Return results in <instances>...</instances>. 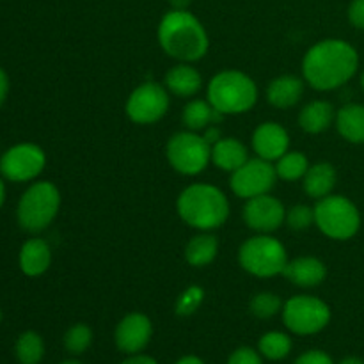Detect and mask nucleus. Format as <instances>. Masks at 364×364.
Instances as JSON below:
<instances>
[{"label": "nucleus", "mask_w": 364, "mask_h": 364, "mask_svg": "<svg viewBox=\"0 0 364 364\" xmlns=\"http://www.w3.org/2000/svg\"><path fill=\"white\" fill-rule=\"evenodd\" d=\"M169 109L167 89L155 82L139 85L127 102V114L134 123L151 124L162 119Z\"/></svg>", "instance_id": "9b49d317"}, {"label": "nucleus", "mask_w": 364, "mask_h": 364, "mask_svg": "<svg viewBox=\"0 0 364 364\" xmlns=\"http://www.w3.org/2000/svg\"><path fill=\"white\" fill-rule=\"evenodd\" d=\"M238 262L245 272L256 277H274L283 274L288 263L287 249L277 238L269 235H258L242 244L238 251Z\"/></svg>", "instance_id": "0eeeda50"}, {"label": "nucleus", "mask_w": 364, "mask_h": 364, "mask_svg": "<svg viewBox=\"0 0 364 364\" xmlns=\"http://www.w3.org/2000/svg\"><path fill=\"white\" fill-rule=\"evenodd\" d=\"M340 364H364V361L361 358H354V355H350V358H345Z\"/></svg>", "instance_id": "a19ab883"}, {"label": "nucleus", "mask_w": 364, "mask_h": 364, "mask_svg": "<svg viewBox=\"0 0 364 364\" xmlns=\"http://www.w3.org/2000/svg\"><path fill=\"white\" fill-rule=\"evenodd\" d=\"M348 20L354 27L364 28V0H354L348 7Z\"/></svg>", "instance_id": "f704fd0d"}, {"label": "nucleus", "mask_w": 364, "mask_h": 364, "mask_svg": "<svg viewBox=\"0 0 364 364\" xmlns=\"http://www.w3.org/2000/svg\"><path fill=\"white\" fill-rule=\"evenodd\" d=\"M92 343V331L91 327L85 323H77V326L70 327L64 334V347L68 352L75 355H80L91 347Z\"/></svg>", "instance_id": "c85d7f7f"}, {"label": "nucleus", "mask_w": 364, "mask_h": 364, "mask_svg": "<svg viewBox=\"0 0 364 364\" xmlns=\"http://www.w3.org/2000/svg\"><path fill=\"white\" fill-rule=\"evenodd\" d=\"M313 210L318 230L333 240H348L361 226L358 206L343 196H326L318 199Z\"/></svg>", "instance_id": "423d86ee"}, {"label": "nucleus", "mask_w": 364, "mask_h": 364, "mask_svg": "<svg viewBox=\"0 0 364 364\" xmlns=\"http://www.w3.org/2000/svg\"><path fill=\"white\" fill-rule=\"evenodd\" d=\"M121 364H159L155 361L153 358H149V355H144V354H132L130 358L124 359Z\"/></svg>", "instance_id": "c9c22d12"}, {"label": "nucleus", "mask_w": 364, "mask_h": 364, "mask_svg": "<svg viewBox=\"0 0 364 364\" xmlns=\"http://www.w3.org/2000/svg\"><path fill=\"white\" fill-rule=\"evenodd\" d=\"M287 217L283 203L274 196L263 194L247 199L244 206V220L251 230L259 233H272Z\"/></svg>", "instance_id": "ddd939ff"}, {"label": "nucleus", "mask_w": 364, "mask_h": 364, "mask_svg": "<svg viewBox=\"0 0 364 364\" xmlns=\"http://www.w3.org/2000/svg\"><path fill=\"white\" fill-rule=\"evenodd\" d=\"M336 169L333 164L320 162L315 164L308 169L304 174V191L309 198L322 199L333 192L334 185H336Z\"/></svg>", "instance_id": "412c9836"}, {"label": "nucleus", "mask_w": 364, "mask_h": 364, "mask_svg": "<svg viewBox=\"0 0 364 364\" xmlns=\"http://www.w3.org/2000/svg\"><path fill=\"white\" fill-rule=\"evenodd\" d=\"M0 320H2V311H0Z\"/></svg>", "instance_id": "a18cd8bd"}, {"label": "nucleus", "mask_w": 364, "mask_h": 364, "mask_svg": "<svg viewBox=\"0 0 364 364\" xmlns=\"http://www.w3.org/2000/svg\"><path fill=\"white\" fill-rule=\"evenodd\" d=\"M258 348L263 358L270 359V361H281L291 352V340L288 334L272 331L259 338Z\"/></svg>", "instance_id": "cd10ccee"}, {"label": "nucleus", "mask_w": 364, "mask_h": 364, "mask_svg": "<svg viewBox=\"0 0 364 364\" xmlns=\"http://www.w3.org/2000/svg\"><path fill=\"white\" fill-rule=\"evenodd\" d=\"M336 128L343 139L354 144H364V105L350 103L336 114Z\"/></svg>", "instance_id": "5701e85b"}, {"label": "nucleus", "mask_w": 364, "mask_h": 364, "mask_svg": "<svg viewBox=\"0 0 364 364\" xmlns=\"http://www.w3.org/2000/svg\"><path fill=\"white\" fill-rule=\"evenodd\" d=\"M7 91H9V78H7L6 71L0 68V105H2L4 100H6Z\"/></svg>", "instance_id": "e433bc0d"}, {"label": "nucleus", "mask_w": 364, "mask_h": 364, "mask_svg": "<svg viewBox=\"0 0 364 364\" xmlns=\"http://www.w3.org/2000/svg\"><path fill=\"white\" fill-rule=\"evenodd\" d=\"M304 95V82L294 75H281L267 87V100L277 109H290L297 105Z\"/></svg>", "instance_id": "f3484780"}, {"label": "nucleus", "mask_w": 364, "mask_h": 364, "mask_svg": "<svg viewBox=\"0 0 364 364\" xmlns=\"http://www.w3.org/2000/svg\"><path fill=\"white\" fill-rule=\"evenodd\" d=\"M281 306H283V302H281V299L277 297L276 294L262 291V294L255 295V297L251 299L249 309H251V313L255 316L265 320V318H272L274 315H277V313L281 311Z\"/></svg>", "instance_id": "c756f323"}, {"label": "nucleus", "mask_w": 364, "mask_h": 364, "mask_svg": "<svg viewBox=\"0 0 364 364\" xmlns=\"http://www.w3.org/2000/svg\"><path fill=\"white\" fill-rule=\"evenodd\" d=\"M284 220L294 231L308 230L311 224H315V210L308 205H295L288 210Z\"/></svg>", "instance_id": "7c9ffc66"}, {"label": "nucleus", "mask_w": 364, "mask_h": 364, "mask_svg": "<svg viewBox=\"0 0 364 364\" xmlns=\"http://www.w3.org/2000/svg\"><path fill=\"white\" fill-rule=\"evenodd\" d=\"M208 102L224 116L247 112L258 102V87L255 80L242 71H220L208 84Z\"/></svg>", "instance_id": "20e7f679"}, {"label": "nucleus", "mask_w": 364, "mask_h": 364, "mask_svg": "<svg viewBox=\"0 0 364 364\" xmlns=\"http://www.w3.org/2000/svg\"><path fill=\"white\" fill-rule=\"evenodd\" d=\"M277 173L276 166L263 159L247 160L242 167H238L235 173H231V191L238 198L251 199L256 196L269 194L272 187L276 185Z\"/></svg>", "instance_id": "9d476101"}, {"label": "nucleus", "mask_w": 364, "mask_h": 364, "mask_svg": "<svg viewBox=\"0 0 364 364\" xmlns=\"http://www.w3.org/2000/svg\"><path fill=\"white\" fill-rule=\"evenodd\" d=\"M203 299H205V291L199 287H191L180 295L176 302V313L180 316H188L201 306Z\"/></svg>", "instance_id": "2f4dec72"}, {"label": "nucleus", "mask_w": 364, "mask_h": 364, "mask_svg": "<svg viewBox=\"0 0 364 364\" xmlns=\"http://www.w3.org/2000/svg\"><path fill=\"white\" fill-rule=\"evenodd\" d=\"M176 208L188 226L203 231L223 226L230 217V203L224 192L206 183H194L185 188L178 198Z\"/></svg>", "instance_id": "7ed1b4c3"}, {"label": "nucleus", "mask_w": 364, "mask_h": 364, "mask_svg": "<svg viewBox=\"0 0 364 364\" xmlns=\"http://www.w3.org/2000/svg\"><path fill=\"white\" fill-rule=\"evenodd\" d=\"M159 43L167 55L181 63H194L208 52V34L187 9H173L164 14L159 25Z\"/></svg>", "instance_id": "f03ea898"}, {"label": "nucleus", "mask_w": 364, "mask_h": 364, "mask_svg": "<svg viewBox=\"0 0 364 364\" xmlns=\"http://www.w3.org/2000/svg\"><path fill=\"white\" fill-rule=\"evenodd\" d=\"M334 107L329 102L316 100L308 103L299 114V124L306 134H322L334 121Z\"/></svg>", "instance_id": "4be33fe9"}, {"label": "nucleus", "mask_w": 364, "mask_h": 364, "mask_svg": "<svg viewBox=\"0 0 364 364\" xmlns=\"http://www.w3.org/2000/svg\"><path fill=\"white\" fill-rule=\"evenodd\" d=\"M294 364H334L329 354L322 350H308L302 355H299Z\"/></svg>", "instance_id": "72a5a7b5"}, {"label": "nucleus", "mask_w": 364, "mask_h": 364, "mask_svg": "<svg viewBox=\"0 0 364 364\" xmlns=\"http://www.w3.org/2000/svg\"><path fill=\"white\" fill-rule=\"evenodd\" d=\"M60 206V194L50 181L31 185L18 203V223L25 231L38 233L48 228Z\"/></svg>", "instance_id": "39448f33"}, {"label": "nucleus", "mask_w": 364, "mask_h": 364, "mask_svg": "<svg viewBox=\"0 0 364 364\" xmlns=\"http://www.w3.org/2000/svg\"><path fill=\"white\" fill-rule=\"evenodd\" d=\"M219 252V242L213 235H196L185 247V258L192 267H206L215 259Z\"/></svg>", "instance_id": "393cba45"}, {"label": "nucleus", "mask_w": 364, "mask_h": 364, "mask_svg": "<svg viewBox=\"0 0 364 364\" xmlns=\"http://www.w3.org/2000/svg\"><path fill=\"white\" fill-rule=\"evenodd\" d=\"M46 156L39 146L18 144L4 153L0 159V173L11 181L34 180L45 169Z\"/></svg>", "instance_id": "f8f14e48"}, {"label": "nucleus", "mask_w": 364, "mask_h": 364, "mask_svg": "<svg viewBox=\"0 0 364 364\" xmlns=\"http://www.w3.org/2000/svg\"><path fill=\"white\" fill-rule=\"evenodd\" d=\"M203 137L206 139V142H208L210 146L215 144L217 141H220V139H223V137H220V132L217 130L213 124H212V128H206V132H205V135H203Z\"/></svg>", "instance_id": "4c0bfd02"}, {"label": "nucleus", "mask_w": 364, "mask_h": 364, "mask_svg": "<svg viewBox=\"0 0 364 364\" xmlns=\"http://www.w3.org/2000/svg\"><path fill=\"white\" fill-rule=\"evenodd\" d=\"M247 149L240 141L233 137L220 139L213 144L212 148V162L215 164L219 169L228 171V173H235L238 167L244 166L247 162Z\"/></svg>", "instance_id": "aec40b11"}, {"label": "nucleus", "mask_w": 364, "mask_h": 364, "mask_svg": "<svg viewBox=\"0 0 364 364\" xmlns=\"http://www.w3.org/2000/svg\"><path fill=\"white\" fill-rule=\"evenodd\" d=\"M164 82H166V87L173 95L180 96V98H188V96H194L201 89L203 78L196 68L183 63L171 68L166 73Z\"/></svg>", "instance_id": "6ab92c4d"}, {"label": "nucleus", "mask_w": 364, "mask_h": 364, "mask_svg": "<svg viewBox=\"0 0 364 364\" xmlns=\"http://www.w3.org/2000/svg\"><path fill=\"white\" fill-rule=\"evenodd\" d=\"M228 364H263V361L262 355H259L255 348L240 347L230 355Z\"/></svg>", "instance_id": "473e14b6"}, {"label": "nucleus", "mask_w": 364, "mask_h": 364, "mask_svg": "<svg viewBox=\"0 0 364 364\" xmlns=\"http://www.w3.org/2000/svg\"><path fill=\"white\" fill-rule=\"evenodd\" d=\"M166 155L174 171L194 176L203 173L212 160V146L196 132H180L169 139Z\"/></svg>", "instance_id": "6e6552de"}, {"label": "nucleus", "mask_w": 364, "mask_h": 364, "mask_svg": "<svg viewBox=\"0 0 364 364\" xmlns=\"http://www.w3.org/2000/svg\"><path fill=\"white\" fill-rule=\"evenodd\" d=\"M223 117L224 114L213 109L210 102H205V100H194V102L187 103L183 114H181V121L191 132L206 130L208 124L220 123Z\"/></svg>", "instance_id": "b1692460"}, {"label": "nucleus", "mask_w": 364, "mask_h": 364, "mask_svg": "<svg viewBox=\"0 0 364 364\" xmlns=\"http://www.w3.org/2000/svg\"><path fill=\"white\" fill-rule=\"evenodd\" d=\"M151 320L142 313H130L116 327V345L124 354H141L151 340Z\"/></svg>", "instance_id": "4468645a"}, {"label": "nucleus", "mask_w": 364, "mask_h": 364, "mask_svg": "<svg viewBox=\"0 0 364 364\" xmlns=\"http://www.w3.org/2000/svg\"><path fill=\"white\" fill-rule=\"evenodd\" d=\"M174 364H205V363H203V359H199L198 355H185V358L178 359Z\"/></svg>", "instance_id": "58836bf2"}, {"label": "nucleus", "mask_w": 364, "mask_h": 364, "mask_svg": "<svg viewBox=\"0 0 364 364\" xmlns=\"http://www.w3.org/2000/svg\"><path fill=\"white\" fill-rule=\"evenodd\" d=\"M331 320V309L323 301L309 295H297L283 306V322L291 333L309 336L326 329Z\"/></svg>", "instance_id": "1a4fd4ad"}, {"label": "nucleus", "mask_w": 364, "mask_h": 364, "mask_svg": "<svg viewBox=\"0 0 364 364\" xmlns=\"http://www.w3.org/2000/svg\"><path fill=\"white\" fill-rule=\"evenodd\" d=\"M361 84H363V89H364V73H363V78H361Z\"/></svg>", "instance_id": "c03bdc74"}, {"label": "nucleus", "mask_w": 364, "mask_h": 364, "mask_svg": "<svg viewBox=\"0 0 364 364\" xmlns=\"http://www.w3.org/2000/svg\"><path fill=\"white\" fill-rule=\"evenodd\" d=\"M290 146V135L279 123L267 121L262 123L252 134V148L263 160H279Z\"/></svg>", "instance_id": "2eb2a0df"}, {"label": "nucleus", "mask_w": 364, "mask_h": 364, "mask_svg": "<svg viewBox=\"0 0 364 364\" xmlns=\"http://www.w3.org/2000/svg\"><path fill=\"white\" fill-rule=\"evenodd\" d=\"M52 263L50 245L41 238H32L23 244L20 251V269L25 276H41Z\"/></svg>", "instance_id": "a211bd4d"}, {"label": "nucleus", "mask_w": 364, "mask_h": 364, "mask_svg": "<svg viewBox=\"0 0 364 364\" xmlns=\"http://www.w3.org/2000/svg\"><path fill=\"white\" fill-rule=\"evenodd\" d=\"M308 169V156L301 151H287L276 164L277 178L284 181H295L299 178H304Z\"/></svg>", "instance_id": "a878e982"}, {"label": "nucleus", "mask_w": 364, "mask_h": 364, "mask_svg": "<svg viewBox=\"0 0 364 364\" xmlns=\"http://www.w3.org/2000/svg\"><path fill=\"white\" fill-rule=\"evenodd\" d=\"M16 358L21 364H39L45 355L43 338L34 331H27L16 341Z\"/></svg>", "instance_id": "bb28decb"}, {"label": "nucleus", "mask_w": 364, "mask_h": 364, "mask_svg": "<svg viewBox=\"0 0 364 364\" xmlns=\"http://www.w3.org/2000/svg\"><path fill=\"white\" fill-rule=\"evenodd\" d=\"M4 199H6V187H4V181L0 178V206L4 205Z\"/></svg>", "instance_id": "79ce46f5"}, {"label": "nucleus", "mask_w": 364, "mask_h": 364, "mask_svg": "<svg viewBox=\"0 0 364 364\" xmlns=\"http://www.w3.org/2000/svg\"><path fill=\"white\" fill-rule=\"evenodd\" d=\"M60 364H82V363H78V361H64V363H60Z\"/></svg>", "instance_id": "37998d69"}, {"label": "nucleus", "mask_w": 364, "mask_h": 364, "mask_svg": "<svg viewBox=\"0 0 364 364\" xmlns=\"http://www.w3.org/2000/svg\"><path fill=\"white\" fill-rule=\"evenodd\" d=\"M169 2L173 6V9H187L192 0H169Z\"/></svg>", "instance_id": "ea45409f"}, {"label": "nucleus", "mask_w": 364, "mask_h": 364, "mask_svg": "<svg viewBox=\"0 0 364 364\" xmlns=\"http://www.w3.org/2000/svg\"><path fill=\"white\" fill-rule=\"evenodd\" d=\"M359 66V55L343 39H323L306 52L302 75L316 91H331L350 80Z\"/></svg>", "instance_id": "f257e3e1"}, {"label": "nucleus", "mask_w": 364, "mask_h": 364, "mask_svg": "<svg viewBox=\"0 0 364 364\" xmlns=\"http://www.w3.org/2000/svg\"><path fill=\"white\" fill-rule=\"evenodd\" d=\"M283 276L287 277L290 283L297 284V287L313 288L318 287V284L326 279L327 269L318 258L304 256V258H297L288 262L283 270Z\"/></svg>", "instance_id": "dca6fc26"}]
</instances>
